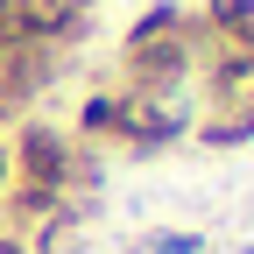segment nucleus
<instances>
[{"instance_id":"obj_8","label":"nucleus","mask_w":254,"mask_h":254,"mask_svg":"<svg viewBox=\"0 0 254 254\" xmlns=\"http://www.w3.org/2000/svg\"><path fill=\"white\" fill-rule=\"evenodd\" d=\"M0 254H28V240H14V233H0Z\"/></svg>"},{"instance_id":"obj_4","label":"nucleus","mask_w":254,"mask_h":254,"mask_svg":"<svg viewBox=\"0 0 254 254\" xmlns=\"http://www.w3.org/2000/svg\"><path fill=\"white\" fill-rule=\"evenodd\" d=\"M212 50H254V0H205L198 7Z\"/></svg>"},{"instance_id":"obj_1","label":"nucleus","mask_w":254,"mask_h":254,"mask_svg":"<svg viewBox=\"0 0 254 254\" xmlns=\"http://www.w3.org/2000/svg\"><path fill=\"white\" fill-rule=\"evenodd\" d=\"M205 57H212L205 21L184 14L177 0L141 7V21H127V36H120V71H127V85H190Z\"/></svg>"},{"instance_id":"obj_10","label":"nucleus","mask_w":254,"mask_h":254,"mask_svg":"<svg viewBox=\"0 0 254 254\" xmlns=\"http://www.w3.org/2000/svg\"><path fill=\"white\" fill-rule=\"evenodd\" d=\"M0 134H7V127H0Z\"/></svg>"},{"instance_id":"obj_7","label":"nucleus","mask_w":254,"mask_h":254,"mask_svg":"<svg viewBox=\"0 0 254 254\" xmlns=\"http://www.w3.org/2000/svg\"><path fill=\"white\" fill-rule=\"evenodd\" d=\"M7 184H14V155H7V134H0V198H7Z\"/></svg>"},{"instance_id":"obj_6","label":"nucleus","mask_w":254,"mask_h":254,"mask_svg":"<svg viewBox=\"0 0 254 254\" xmlns=\"http://www.w3.org/2000/svg\"><path fill=\"white\" fill-rule=\"evenodd\" d=\"M141 254H212V247L184 226H155V233H141Z\"/></svg>"},{"instance_id":"obj_9","label":"nucleus","mask_w":254,"mask_h":254,"mask_svg":"<svg viewBox=\"0 0 254 254\" xmlns=\"http://www.w3.org/2000/svg\"><path fill=\"white\" fill-rule=\"evenodd\" d=\"M92 7H106V0H78V14H92Z\"/></svg>"},{"instance_id":"obj_3","label":"nucleus","mask_w":254,"mask_h":254,"mask_svg":"<svg viewBox=\"0 0 254 254\" xmlns=\"http://www.w3.org/2000/svg\"><path fill=\"white\" fill-rule=\"evenodd\" d=\"M190 120H198V92H190V85H120L113 141H127L134 155H148V148L184 141Z\"/></svg>"},{"instance_id":"obj_2","label":"nucleus","mask_w":254,"mask_h":254,"mask_svg":"<svg viewBox=\"0 0 254 254\" xmlns=\"http://www.w3.org/2000/svg\"><path fill=\"white\" fill-rule=\"evenodd\" d=\"M190 134L205 148L254 141V50H212L198 64V120Z\"/></svg>"},{"instance_id":"obj_5","label":"nucleus","mask_w":254,"mask_h":254,"mask_svg":"<svg viewBox=\"0 0 254 254\" xmlns=\"http://www.w3.org/2000/svg\"><path fill=\"white\" fill-rule=\"evenodd\" d=\"M113 106H120V92H92L78 106V134L71 141H113Z\"/></svg>"}]
</instances>
